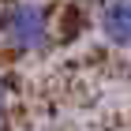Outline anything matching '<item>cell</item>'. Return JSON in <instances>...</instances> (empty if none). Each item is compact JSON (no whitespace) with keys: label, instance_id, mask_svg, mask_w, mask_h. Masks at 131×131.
<instances>
[{"label":"cell","instance_id":"obj_1","mask_svg":"<svg viewBox=\"0 0 131 131\" xmlns=\"http://www.w3.org/2000/svg\"><path fill=\"white\" fill-rule=\"evenodd\" d=\"M0 34L8 45L15 49H41L45 41H49V15L45 8L38 4H15V8L4 11V19H0Z\"/></svg>","mask_w":131,"mask_h":131},{"label":"cell","instance_id":"obj_2","mask_svg":"<svg viewBox=\"0 0 131 131\" xmlns=\"http://www.w3.org/2000/svg\"><path fill=\"white\" fill-rule=\"evenodd\" d=\"M101 34L112 45H131V0H105L101 4Z\"/></svg>","mask_w":131,"mask_h":131},{"label":"cell","instance_id":"obj_3","mask_svg":"<svg viewBox=\"0 0 131 131\" xmlns=\"http://www.w3.org/2000/svg\"><path fill=\"white\" fill-rule=\"evenodd\" d=\"M4 101H8V86H4V79H0V109H4Z\"/></svg>","mask_w":131,"mask_h":131}]
</instances>
